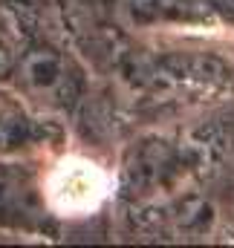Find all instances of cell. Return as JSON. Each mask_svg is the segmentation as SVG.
I'll return each instance as SVG.
<instances>
[{
    "label": "cell",
    "instance_id": "cell-2",
    "mask_svg": "<svg viewBox=\"0 0 234 248\" xmlns=\"http://www.w3.org/2000/svg\"><path fill=\"white\" fill-rule=\"evenodd\" d=\"M118 20L130 29H171L211 23V9L202 0H113Z\"/></svg>",
    "mask_w": 234,
    "mask_h": 248
},
{
    "label": "cell",
    "instance_id": "cell-5",
    "mask_svg": "<svg viewBox=\"0 0 234 248\" xmlns=\"http://www.w3.org/2000/svg\"><path fill=\"white\" fill-rule=\"evenodd\" d=\"M32 202V185L20 170H12L9 165H0V214H17L26 211Z\"/></svg>",
    "mask_w": 234,
    "mask_h": 248
},
{
    "label": "cell",
    "instance_id": "cell-6",
    "mask_svg": "<svg viewBox=\"0 0 234 248\" xmlns=\"http://www.w3.org/2000/svg\"><path fill=\"white\" fill-rule=\"evenodd\" d=\"M211 3H217L223 12H229V15L234 17V0H211Z\"/></svg>",
    "mask_w": 234,
    "mask_h": 248
},
{
    "label": "cell",
    "instance_id": "cell-4",
    "mask_svg": "<svg viewBox=\"0 0 234 248\" xmlns=\"http://www.w3.org/2000/svg\"><path fill=\"white\" fill-rule=\"evenodd\" d=\"M23 46L26 44H23V35H20V20L15 17L12 9L0 6V81L12 78Z\"/></svg>",
    "mask_w": 234,
    "mask_h": 248
},
{
    "label": "cell",
    "instance_id": "cell-1",
    "mask_svg": "<svg viewBox=\"0 0 234 248\" xmlns=\"http://www.w3.org/2000/svg\"><path fill=\"white\" fill-rule=\"evenodd\" d=\"M23 98L44 110H69L81 95V72L67 52L50 44L23 46L12 72Z\"/></svg>",
    "mask_w": 234,
    "mask_h": 248
},
{
    "label": "cell",
    "instance_id": "cell-3",
    "mask_svg": "<svg viewBox=\"0 0 234 248\" xmlns=\"http://www.w3.org/2000/svg\"><path fill=\"white\" fill-rule=\"evenodd\" d=\"M38 139V124L29 119V113L0 95V156H15L26 147H32V141Z\"/></svg>",
    "mask_w": 234,
    "mask_h": 248
}]
</instances>
